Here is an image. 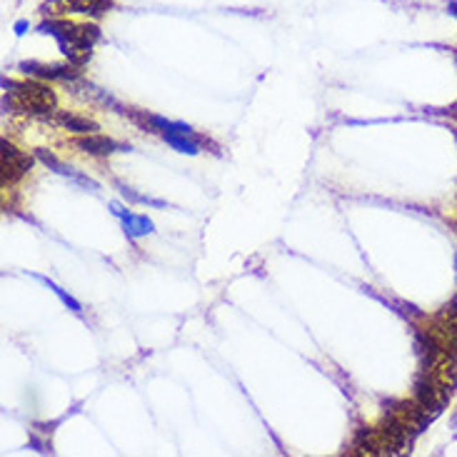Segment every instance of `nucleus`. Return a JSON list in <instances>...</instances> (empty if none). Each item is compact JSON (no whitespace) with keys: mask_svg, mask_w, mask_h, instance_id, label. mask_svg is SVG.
<instances>
[{"mask_svg":"<svg viewBox=\"0 0 457 457\" xmlns=\"http://www.w3.org/2000/svg\"><path fill=\"white\" fill-rule=\"evenodd\" d=\"M38 33L52 35L58 40L60 52L70 60L72 66H83L90 60L93 46L100 40V28L98 26H72L63 18L43 20L38 26Z\"/></svg>","mask_w":457,"mask_h":457,"instance_id":"1","label":"nucleus"},{"mask_svg":"<svg viewBox=\"0 0 457 457\" xmlns=\"http://www.w3.org/2000/svg\"><path fill=\"white\" fill-rule=\"evenodd\" d=\"M6 88H15V98H18L20 108L30 113H38V115H46V113L55 110V93L43 83H10V80H3Z\"/></svg>","mask_w":457,"mask_h":457,"instance_id":"2","label":"nucleus"},{"mask_svg":"<svg viewBox=\"0 0 457 457\" xmlns=\"http://www.w3.org/2000/svg\"><path fill=\"white\" fill-rule=\"evenodd\" d=\"M33 165V157L20 153L15 145H10L8 140H3V185L15 183L26 175Z\"/></svg>","mask_w":457,"mask_h":457,"instance_id":"3","label":"nucleus"},{"mask_svg":"<svg viewBox=\"0 0 457 457\" xmlns=\"http://www.w3.org/2000/svg\"><path fill=\"white\" fill-rule=\"evenodd\" d=\"M110 210L120 217V220H123L125 235L130 237V240L143 237V235H150L153 230H155V225H153L150 217L148 215H135V213H130V210L123 208L120 203H110Z\"/></svg>","mask_w":457,"mask_h":457,"instance_id":"4","label":"nucleus"},{"mask_svg":"<svg viewBox=\"0 0 457 457\" xmlns=\"http://www.w3.org/2000/svg\"><path fill=\"white\" fill-rule=\"evenodd\" d=\"M20 70L26 75H35V78L46 80H72L78 78V70L70 66H46V63H20Z\"/></svg>","mask_w":457,"mask_h":457,"instance_id":"5","label":"nucleus"},{"mask_svg":"<svg viewBox=\"0 0 457 457\" xmlns=\"http://www.w3.org/2000/svg\"><path fill=\"white\" fill-rule=\"evenodd\" d=\"M75 145H78L80 150L90 153V155H110V153H115V150H130V145L125 148V145L115 143L113 137H105V135H100V133H93V135L83 137V140H78Z\"/></svg>","mask_w":457,"mask_h":457,"instance_id":"6","label":"nucleus"},{"mask_svg":"<svg viewBox=\"0 0 457 457\" xmlns=\"http://www.w3.org/2000/svg\"><path fill=\"white\" fill-rule=\"evenodd\" d=\"M58 120H60V125H66L68 130H72V133H85V135H93V133L100 130L98 123H93V120L85 118V115H75V113L60 110Z\"/></svg>","mask_w":457,"mask_h":457,"instance_id":"7","label":"nucleus"},{"mask_svg":"<svg viewBox=\"0 0 457 457\" xmlns=\"http://www.w3.org/2000/svg\"><path fill=\"white\" fill-rule=\"evenodd\" d=\"M163 140L175 148L177 153H185V155H197V143L185 133H163Z\"/></svg>","mask_w":457,"mask_h":457,"instance_id":"8","label":"nucleus"},{"mask_svg":"<svg viewBox=\"0 0 457 457\" xmlns=\"http://www.w3.org/2000/svg\"><path fill=\"white\" fill-rule=\"evenodd\" d=\"M35 280H40V282H43V285H48V288H50L52 293H55V295H58V298H60V302H63V305H66V307H70V310H72V313H75V315L83 313V305H80V302L75 300V298H72L70 293H66V290H63V288H58V285H55V282H52V280L43 278V275H35Z\"/></svg>","mask_w":457,"mask_h":457,"instance_id":"9","label":"nucleus"},{"mask_svg":"<svg viewBox=\"0 0 457 457\" xmlns=\"http://www.w3.org/2000/svg\"><path fill=\"white\" fill-rule=\"evenodd\" d=\"M120 195L128 200V203H140V205H153V208H165L163 200H155V197H148V195H137L135 190H130L128 185H118Z\"/></svg>","mask_w":457,"mask_h":457,"instance_id":"10","label":"nucleus"},{"mask_svg":"<svg viewBox=\"0 0 457 457\" xmlns=\"http://www.w3.org/2000/svg\"><path fill=\"white\" fill-rule=\"evenodd\" d=\"M30 30V23H28L26 18H20V20H15V26H13V33L18 35V38H23V35Z\"/></svg>","mask_w":457,"mask_h":457,"instance_id":"11","label":"nucleus"},{"mask_svg":"<svg viewBox=\"0 0 457 457\" xmlns=\"http://www.w3.org/2000/svg\"><path fill=\"white\" fill-rule=\"evenodd\" d=\"M447 13H450L452 18H457V0H447Z\"/></svg>","mask_w":457,"mask_h":457,"instance_id":"12","label":"nucleus"},{"mask_svg":"<svg viewBox=\"0 0 457 457\" xmlns=\"http://www.w3.org/2000/svg\"><path fill=\"white\" fill-rule=\"evenodd\" d=\"M455 268H457V255H455Z\"/></svg>","mask_w":457,"mask_h":457,"instance_id":"13","label":"nucleus"}]
</instances>
